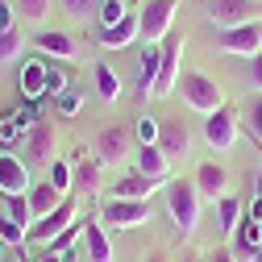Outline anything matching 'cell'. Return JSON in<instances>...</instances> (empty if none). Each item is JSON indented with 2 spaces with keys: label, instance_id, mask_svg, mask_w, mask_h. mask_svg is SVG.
Here are the masks:
<instances>
[{
  "label": "cell",
  "instance_id": "6da1fadb",
  "mask_svg": "<svg viewBox=\"0 0 262 262\" xmlns=\"http://www.w3.org/2000/svg\"><path fill=\"white\" fill-rule=\"evenodd\" d=\"M167 212H171L175 233L183 242L195 237V229H200V191H195V183H187V179L167 183Z\"/></svg>",
  "mask_w": 262,
  "mask_h": 262
},
{
  "label": "cell",
  "instance_id": "7a4b0ae2",
  "mask_svg": "<svg viewBox=\"0 0 262 262\" xmlns=\"http://www.w3.org/2000/svg\"><path fill=\"white\" fill-rule=\"evenodd\" d=\"M179 96H183V104L195 108V113H216L225 108V88L208 75V71H183L179 75Z\"/></svg>",
  "mask_w": 262,
  "mask_h": 262
},
{
  "label": "cell",
  "instance_id": "3957f363",
  "mask_svg": "<svg viewBox=\"0 0 262 262\" xmlns=\"http://www.w3.org/2000/svg\"><path fill=\"white\" fill-rule=\"evenodd\" d=\"M54 146H58V129L54 121H38L29 134L21 138V158H25V167L34 171V167H54Z\"/></svg>",
  "mask_w": 262,
  "mask_h": 262
},
{
  "label": "cell",
  "instance_id": "277c9868",
  "mask_svg": "<svg viewBox=\"0 0 262 262\" xmlns=\"http://www.w3.org/2000/svg\"><path fill=\"white\" fill-rule=\"evenodd\" d=\"M79 221V200L75 195H67L50 216H42V221H34L29 225V233H25V242H34V246H50L58 233H67V229Z\"/></svg>",
  "mask_w": 262,
  "mask_h": 262
},
{
  "label": "cell",
  "instance_id": "5b68a950",
  "mask_svg": "<svg viewBox=\"0 0 262 262\" xmlns=\"http://www.w3.org/2000/svg\"><path fill=\"white\" fill-rule=\"evenodd\" d=\"M179 13V0H142L138 5V29L146 42H162L171 34V21Z\"/></svg>",
  "mask_w": 262,
  "mask_h": 262
},
{
  "label": "cell",
  "instance_id": "8992f818",
  "mask_svg": "<svg viewBox=\"0 0 262 262\" xmlns=\"http://www.w3.org/2000/svg\"><path fill=\"white\" fill-rule=\"evenodd\" d=\"M154 216V200H108L100 208L104 229H142Z\"/></svg>",
  "mask_w": 262,
  "mask_h": 262
},
{
  "label": "cell",
  "instance_id": "52a82bcc",
  "mask_svg": "<svg viewBox=\"0 0 262 262\" xmlns=\"http://www.w3.org/2000/svg\"><path fill=\"white\" fill-rule=\"evenodd\" d=\"M237 138H242V125H237V113L233 108H216V113H208V121H204V142L216 150V154H229L237 146Z\"/></svg>",
  "mask_w": 262,
  "mask_h": 262
},
{
  "label": "cell",
  "instance_id": "ba28073f",
  "mask_svg": "<svg viewBox=\"0 0 262 262\" xmlns=\"http://www.w3.org/2000/svg\"><path fill=\"white\" fill-rule=\"evenodd\" d=\"M212 21L221 29H237V25H254L262 21V0H208Z\"/></svg>",
  "mask_w": 262,
  "mask_h": 262
},
{
  "label": "cell",
  "instance_id": "9c48e42d",
  "mask_svg": "<svg viewBox=\"0 0 262 262\" xmlns=\"http://www.w3.org/2000/svg\"><path fill=\"white\" fill-rule=\"evenodd\" d=\"M134 154V146H129V134L121 125H104L100 134H96V146H92V158L100 162V167H121V162Z\"/></svg>",
  "mask_w": 262,
  "mask_h": 262
},
{
  "label": "cell",
  "instance_id": "30bf717a",
  "mask_svg": "<svg viewBox=\"0 0 262 262\" xmlns=\"http://www.w3.org/2000/svg\"><path fill=\"white\" fill-rule=\"evenodd\" d=\"M34 191V179H29V167L25 158L13 154V150H0V195H29Z\"/></svg>",
  "mask_w": 262,
  "mask_h": 262
},
{
  "label": "cell",
  "instance_id": "8fae6325",
  "mask_svg": "<svg viewBox=\"0 0 262 262\" xmlns=\"http://www.w3.org/2000/svg\"><path fill=\"white\" fill-rule=\"evenodd\" d=\"M179 54H183V42L175 38V34H167L162 38V67H158V79H154V88H150V96H171L175 88H179Z\"/></svg>",
  "mask_w": 262,
  "mask_h": 262
},
{
  "label": "cell",
  "instance_id": "7c38bea8",
  "mask_svg": "<svg viewBox=\"0 0 262 262\" xmlns=\"http://www.w3.org/2000/svg\"><path fill=\"white\" fill-rule=\"evenodd\" d=\"M191 129H187V121H179V117H162L158 121V150L167 154V158H187L191 154Z\"/></svg>",
  "mask_w": 262,
  "mask_h": 262
},
{
  "label": "cell",
  "instance_id": "4fadbf2b",
  "mask_svg": "<svg viewBox=\"0 0 262 262\" xmlns=\"http://www.w3.org/2000/svg\"><path fill=\"white\" fill-rule=\"evenodd\" d=\"M216 38H221V50L237 54V58H254V54H262V21L237 25V29H221Z\"/></svg>",
  "mask_w": 262,
  "mask_h": 262
},
{
  "label": "cell",
  "instance_id": "5bb4252c",
  "mask_svg": "<svg viewBox=\"0 0 262 262\" xmlns=\"http://www.w3.org/2000/svg\"><path fill=\"white\" fill-rule=\"evenodd\" d=\"M195 191H200V200H225L229 195V171L221 167V162H200V167H195Z\"/></svg>",
  "mask_w": 262,
  "mask_h": 262
},
{
  "label": "cell",
  "instance_id": "9a60e30c",
  "mask_svg": "<svg viewBox=\"0 0 262 262\" xmlns=\"http://www.w3.org/2000/svg\"><path fill=\"white\" fill-rule=\"evenodd\" d=\"M134 171L154 179V183H171V158L162 154L158 146H138L134 150Z\"/></svg>",
  "mask_w": 262,
  "mask_h": 262
},
{
  "label": "cell",
  "instance_id": "2e32d148",
  "mask_svg": "<svg viewBox=\"0 0 262 262\" xmlns=\"http://www.w3.org/2000/svg\"><path fill=\"white\" fill-rule=\"evenodd\" d=\"M46 92H50V62L46 58L25 62L21 67V96H25V104H38Z\"/></svg>",
  "mask_w": 262,
  "mask_h": 262
},
{
  "label": "cell",
  "instance_id": "e0dca14e",
  "mask_svg": "<svg viewBox=\"0 0 262 262\" xmlns=\"http://www.w3.org/2000/svg\"><path fill=\"white\" fill-rule=\"evenodd\" d=\"M258 250H262V221L242 212V225L233 229V254L242 262H258Z\"/></svg>",
  "mask_w": 262,
  "mask_h": 262
},
{
  "label": "cell",
  "instance_id": "ac0fdd59",
  "mask_svg": "<svg viewBox=\"0 0 262 262\" xmlns=\"http://www.w3.org/2000/svg\"><path fill=\"white\" fill-rule=\"evenodd\" d=\"M158 187H162V183H154V179H146V175H138V171H129V175H121V179L113 183V200H154Z\"/></svg>",
  "mask_w": 262,
  "mask_h": 262
},
{
  "label": "cell",
  "instance_id": "d6986e66",
  "mask_svg": "<svg viewBox=\"0 0 262 262\" xmlns=\"http://www.w3.org/2000/svg\"><path fill=\"white\" fill-rule=\"evenodd\" d=\"M83 250H88V262H113V242H108V229L96 221H83Z\"/></svg>",
  "mask_w": 262,
  "mask_h": 262
},
{
  "label": "cell",
  "instance_id": "ffe728a7",
  "mask_svg": "<svg viewBox=\"0 0 262 262\" xmlns=\"http://www.w3.org/2000/svg\"><path fill=\"white\" fill-rule=\"evenodd\" d=\"M25 200H29V212H34V221H42V216H50L62 200H67V191H58V187L46 179V183H34V191H29Z\"/></svg>",
  "mask_w": 262,
  "mask_h": 262
},
{
  "label": "cell",
  "instance_id": "44dd1931",
  "mask_svg": "<svg viewBox=\"0 0 262 262\" xmlns=\"http://www.w3.org/2000/svg\"><path fill=\"white\" fill-rule=\"evenodd\" d=\"M100 162H96V158H88V150H75V191H88V195H96V191H100Z\"/></svg>",
  "mask_w": 262,
  "mask_h": 262
},
{
  "label": "cell",
  "instance_id": "7402d4cb",
  "mask_svg": "<svg viewBox=\"0 0 262 262\" xmlns=\"http://www.w3.org/2000/svg\"><path fill=\"white\" fill-rule=\"evenodd\" d=\"M34 46L50 58H62V62H71L75 58V38L71 34H58V29H42V34L34 38Z\"/></svg>",
  "mask_w": 262,
  "mask_h": 262
},
{
  "label": "cell",
  "instance_id": "603a6c76",
  "mask_svg": "<svg viewBox=\"0 0 262 262\" xmlns=\"http://www.w3.org/2000/svg\"><path fill=\"white\" fill-rule=\"evenodd\" d=\"M134 38H142V29H138V17H125V21H117V25H108V29H100V46L104 50H125Z\"/></svg>",
  "mask_w": 262,
  "mask_h": 262
},
{
  "label": "cell",
  "instance_id": "cb8c5ba5",
  "mask_svg": "<svg viewBox=\"0 0 262 262\" xmlns=\"http://www.w3.org/2000/svg\"><path fill=\"white\" fill-rule=\"evenodd\" d=\"M96 92H100L104 104H117L121 100V79H117V71L108 67V62H96Z\"/></svg>",
  "mask_w": 262,
  "mask_h": 262
},
{
  "label": "cell",
  "instance_id": "d4e9b609",
  "mask_svg": "<svg viewBox=\"0 0 262 262\" xmlns=\"http://www.w3.org/2000/svg\"><path fill=\"white\" fill-rule=\"evenodd\" d=\"M242 212H246V208L233 200V195H225V200L216 204V225H221V237H233V229L242 225Z\"/></svg>",
  "mask_w": 262,
  "mask_h": 262
},
{
  "label": "cell",
  "instance_id": "484cf974",
  "mask_svg": "<svg viewBox=\"0 0 262 262\" xmlns=\"http://www.w3.org/2000/svg\"><path fill=\"white\" fill-rule=\"evenodd\" d=\"M158 67H162V42H146V50H142V92L154 88Z\"/></svg>",
  "mask_w": 262,
  "mask_h": 262
},
{
  "label": "cell",
  "instance_id": "4316f807",
  "mask_svg": "<svg viewBox=\"0 0 262 262\" xmlns=\"http://www.w3.org/2000/svg\"><path fill=\"white\" fill-rule=\"evenodd\" d=\"M21 50H25V34H21V25L0 29V67H9L13 58H21Z\"/></svg>",
  "mask_w": 262,
  "mask_h": 262
},
{
  "label": "cell",
  "instance_id": "83f0119b",
  "mask_svg": "<svg viewBox=\"0 0 262 262\" xmlns=\"http://www.w3.org/2000/svg\"><path fill=\"white\" fill-rule=\"evenodd\" d=\"M5 216H9L13 225H21L25 233H29V225H34V212H29V200H25V195H9V200H5Z\"/></svg>",
  "mask_w": 262,
  "mask_h": 262
},
{
  "label": "cell",
  "instance_id": "f1b7e54d",
  "mask_svg": "<svg viewBox=\"0 0 262 262\" xmlns=\"http://www.w3.org/2000/svg\"><path fill=\"white\" fill-rule=\"evenodd\" d=\"M17 17L21 21H46L50 17V0H17Z\"/></svg>",
  "mask_w": 262,
  "mask_h": 262
},
{
  "label": "cell",
  "instance_id": "f546056e",
  "mask_svg": "<svg viewBox=\"0 0 262 262\" xmlns=\"http://www.w3.org/2000/svg\"><path fill=\"white\" fill-rule=\"evenodd\" d=\"M50 183H54L58 191H67V195H71V183H75V167H71V162H62V158H54V167H50Z\"/></svg>",
  "mask_w": 262,
  "mask_h": 262
},
{
  "label": "cell",
  "instance_id": "4dcf8cb0",
  "mask_svg": "<svg viewBox=\"0 0 262 262\" xmlns=\"http://www.w3.org/2000/svg\"><path fill=\"white\" fill-rule=\"evenodd\" d=\"M79 237H83V221H75V225L67 229V233H58V237H54L46 250H50V254H71V246H75Z\"/></svg>",
  "mask_w": 262,
  "mask_h": 262
},
{
  "label": "cell",
  "instance_id": "1f68e13d",
  "mask_svg": "<svg viewBox=\"0 0 262 262\" xmlns=\"http://www.w3.org/2000/svg\"><path fill=\"white\" fill-rule=\"evenodd\" d=\"M129 13H125V0H100V29H108V25H117V21H125Z\"/></svg>",
  "mask_w": 262,
  "mask_h": 262
},
{
  "label": "cell",
  "instance_id": "d6a6232c",
  "mask_svg": "<svg viewBox=\"0 0 262 262\" xmlns=\"http://www.w3.org/2000/svg\"><path fill=\"white\" fill-rule=\"evenodd\" d=\"M0 242H13V246H21V242H25V229H21V225H13L5 212H0Z\"/></svg>",
  "mask_w": 262,
  "mask_h": 262
},
{
  "label": "cell",
  "instance_id": "836d02e7",
  "mask_svg": "<svg viewBox=\"0 0 262 262\" xmlns=\"http://www.w3.org/2000/svg\"><path fill=\"white\" fill-rule=\"evenodd\" d=\"M138 138H142V146H158V121L154 117H142L138 121Z\"/></svg>",
  "mask_w": 262,
  "mask_h": 262
},
{
  "label": "cell",
  "instance_id": "e575fe53",
  "mask_svg": "<svg viewBox=\"0 0 262 262\" xmlns=\"http://www.w3.org/2000/svg\"><path fill=\"white\" fill-rule=\"evenodd\" d=\"M62 5H67V13H71V17H88V13L100 9L96 0H62Z\"/></svg>",
  "mask_w": 262,
  "mask_h": 262
},
{
  "label": "cell",
  "instance_id": "d590c367",
  "mask_svg": "<svg viewBox=\"0 0 262 262\" xmlns=\"http://www.w3.org/2000/svg\"><path fill=\"white\" fill-rule=\"evenodd\" d=\"M58 113H62V117H75V113H79V96L62 92V96H58Z\"/></svg>",
  "mask_w": 262,
  "mask_h": 262
},
{
  "label": "cell",
  "instance_id": "8d00e7d4",
  "mask_svg": "<svg viewBox=\"0 0 262 262\" xmlns=\"http://www.w3.org/2000/svg\"><path fill=\"white\" fill-rule=\"evenodd\" d=\"M204 262H242V258L229 250V246H216V250H208V254H204Z\"/></svg>",
  "mask_w": 262,
  "mask_h": 262
},
{
  "label": "cell",
  "instance_id": "74e56055",
  "mask_svg": "<svg viewBox=\"0 0 262 262\" xmlns=\"http://www.w3.org/2000/svg\"><path fill=\"white\" fill-rule=\"evenodd\" d=\"M50 92H54V96H62V92H67V75H62L54 62H50Z\"/></svg>",
  "mask_w": 262,
  "mask_h": 262
},
{
  "label": "cell",
  "instance_id": "f35d334b",
  "mask_svg": "<svg viewBox=\"0 0 262 262\" xmlns=\"http://www.w3.org/2000/svg\"><path fill=\"white\" fill-rule=\"evenodd\" d=\"M250 88H258V92H262V54H254V58H250Z\"/></svg>",
  "mask_w": 262,
  "mask_h": 262
},
{
  "label": "cell",
  "instance_id": "ab89813d",
  "mask_svg": "<svg viewBox=\"0 0 262 262\" xmlns=\"http://www.w3.org/2000/svg\"><path fill=\"white\" fill-rule=\"evenodd\" d=\"M17 25V13H13V5L9 0H0V29H13Z\"/></svg>",
  "mask_w": 262,
  "mask_h": 262
},
{
  "label": "cell",
  "instance_id": "60d3db41",
  "mask_svg": "<svg viewBox=\"0 0 262 262\" xmlns=\"http://www.w3.org/2000/svg\"><path fill=\"white\" fill-rule=\"evenodd\" d=\"M38 262H67V258H62V254H50V250H46V254H38Z\"/></svg>",
  "mask_w": 262,
  "mask_h": 262
},
{
  "label": "cell",
  "instance_id": "b9f144b4",
  "mask_svg": "<svg viewBox=\"0 0 262 262\" xmlns=\"http://www.w3.org/2000/svg\"><path fill=\"white\" fill-rule=\"evenodd\" d=\"M142 262H171V258H167V254H146Z\"/></svg>",
  "mask_w": 262,
  "mask_h": 262
},
{
  "label": "cell",
  "instance_id": "7bdbcfd3",
  "mask_svg": "<svg viewBox=\"0 0 262 262\" xmlns=\"http://www.w3.org/2000/svg\"><path fill=\"white\" fill-rule=\"evenodd\" d=\"M179 262H204V258H200V254H191V250H187V254H183Z\"/></svg>",
  "mask_w": 262,
  "mask_h": 262
},
{
  "label": "cell",
  "instance_id": "ee69618b",
  "mask_svg": "<svg viewBox=\"0 0 262 262\" xmlns=\"http://www.w3.org/2000/svg\"><path fill=\"white\" fill-rule=\"evenodd\" d=\"M254 191H258V200H262V167H258V187Z\"/></svg>",
  "mask_w": 262,
  "mask_h": 262
},
{
  "label": "cell",
  "instance_id": "f6af8a7d",
  "mask_svg": "<svg viewBox=\"0 0 262 262\" xmlns=\"http://www.w3.org/2000/svg\"><path fill=\"white\" fill-rule=\"evenodd\" d=\"M258 134H262V113H258Z\"/></svg>",
  "mask_w": 262,
  "mask_h": 262
},
{
  "label": "cell",
  "instance_id": "bcb514c9",
  "mask_svg": "<svg viewBox=\"0 0 262 262\" xmlns=\"http://www.w3.org/2000/svg\"><path fill=\"white\" fill-rule=\"evenodd\" d=\"M62 258H67V262H75V258H71V254H62Z\"/></svg>",
  "mask_w": 262,
  "mask_h": 262
},
{
  "label": "cell",
  "instance_id": "7dc6e473",
  "mask_svg": "<svg viewBox=\"0 0 262 262\" xmlns=\"http://www.w3.org/2000/svg\"><path fill=\"white\" fill-rule=\"evenodd\" d=\"M258 262H262V250H258Z\"/></svg>",
  "mask_w": 262,
  "mask_h": 262
},
{
  "label": "cell",
  "instance_id": "c3c4849f",
  "mask_svg": "<svg viewBox=\"0 0 262 262\" xmlns=\"http://www.w3.org/2000/svg\"><path fill=\"white\" fill-rule=\"evenodd\" d=\"M0 258H5V250H0Z\"/></svg>",
  "mask_w": 262,
  "mask_h": 262
}]
</instances>
